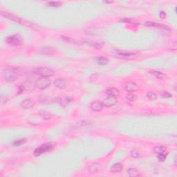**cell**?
<instances>
[{
  "mask_svg": "<svg viewBox=\"0 0 177 177\" xmlns=\"http://www.w3.org/2000/svg\"><path fill=\"white\" fill-rule=\"evenodd\" d=\"M57 102L62 106H67L71 102V100L68 97H59L56 99Z\"/></svg>",
  "mask_w": 177,
  "mask_h": 177,
  "instance_id": "5bb4252c",
  "label": "cell"
},
{
  "mask_svg": "<svg viewBox=\"0 0 177 177\" xmlns=\"http://www.w3.org/2000/svg\"><path fill=\"white\" fill-rule=\"evenodd\" d=\"M147 97L150 100H156L157 99V95L152 91H150L147 93Z\"/></svg>",
  "mask_w": 177,
  "mask_h": 177,
  "instance_id": "d4e9b609",
  "label": "cell"
},
{
  "mask_svg": "<svg viewBox=\"0 0 177 177\" xmlns=\"http://www.w3.org/2000/svg\"><path fill=\"white\" fill-rule=\"evenodd\" d=\"M6 42L12 46H21L23 44V39L20 35H13L6 38Z\"/></svg>",
  "mask_w": 177,
  "mask_h": 177,
  "instance_id": "8992f818",
  "label": "cell"
},
{
  "mask_svg": "<svg viewBox=\"0 0 177 177\" xmlns=\"http://www.w3.org/2000/svg\"><path fill=\"white\" fill-rule=\"evenodd\" d=\"M22 87L24 90L28 91H33V90L35 88V87H36L35 83H34V82L29 80L24 81L22 84Z\"/></svg>",
  "mask_w": 177,
  "mask_h": 177,
  "instance_id": "30bf717a",
  "label": "cell"
},
{
  "mask_svg": "<svg viewBox=\"0 0 177 177\" xmlns=\"http://www.w3.org/2000/svg\"><path fill=\"white\" fill-rule=\"evenodd\" d=\"M1 15L4 16L5 17L9 18V19H11V20H13V21H14V22H16L17 23H20V24L29 26V27H31V24L30 22H27V21L24 20V19H20V18L18 17L17 16L15 15H13V14L10 13H8V12H6V11H4H4H1Z\"/></svg>",
  "mask_w": 177,
  "mask_h": 177,
  "instance_id": "5b68a950",
  "label": "cell"
},
{
  "mask_svg": "<svg viewBox=\"0 0 177 177\" xmlns=\"http://www.w3.org/2000/svg\"><path fill=\"white\" fill-rule=\"evenodd\" d=\"M104 105L102 102L100 101H94L91 104V108L93 111H101L103 109Z\"/></svg>",
  "mask_w": 177,
  "mask_h": 177,
  "instance_id": "4fadbf2b",
  "label": "cell"
},
{
  "mask_svg": "<svg viewBox=\"0 0 177 177\" xmlns=\"http://www.w3.org/2000/svg\"><path fill=\"white\" fill-rule=\"evenodd\" d=\"M103 105L105 106L106 107H111V106L115 105L117 103V99L115 97L112 96H108L106 98H104L102 101Z\"/></svg>",
  "mask_w": 177,
  "mask_h": 177,
  "instance_id": "9c48e42d",
  "label": "cell"
},
{
  "mask_svg": "<svg viewBox=\"0 0 177 177\" xmlns=\"http://www.w3.org/2000/svg\"><path fill=\"white\" fill-rule=\"evenodd\" d=\"M150 73L152 75H154L155 78H158V79L165 80V79H166L167 78H168L167 75H165V73H163V72L157 71H150Z\"/></svg>",
  "mask_w": 177,
  "mask_h": 177,
  "instance_id": "e0dca14e",
  "label": "cell"
},
{
  "mask_svg": "<svg viewBox=\"0 0 177 177\" xmlns=\"http://www.w3.org/2000/svg\"><path fill=\"white\" fill-rule=\"evenodd\" d=\"M26 141H27V140H26L25 138L19 139V140H15V141L13 142V145L14 146H19V145H23V144L25 143Z\"/></svg>",
  "mask_w": 177,
  "mask_h": 177,
  "instance_id": "83f0119b",
  "label": "cell"
},
{
  "mask_svg": "<svg viewBox=\"0 0 177 177\" xmlns=\"http://www.w3.org/2000/svg\"><path fill=\"white\" fill-rule=\"evenodd\" d=\"M47 4L51 7H59L62 5V3L60 1H49Z\"/></svg>",
  "mask_w": 177,
  "mask_h": 177,
  "instance_id": "484cf974",
  "label": "cell"
},
{
  "mask_svg": "<svg viewBox=\"0 0 177 177\" xmlns=\"http://www.w3.org/2000/svg\"><path fill=\"white\" fill-rule=\"evenodd\" d=\"M106 93L109 96H112V97H117L119 96L120 92L118 89H117L116 88H109L106 90Z\"/></svg>",
  "mask_w": 177,
  "mask_h": 177,
  "instance_id": "2e32d148",
  "label": "cell"
},
{
  "mask_svg": "<svg viewBox=\"0 0 177 177\" xmlns=\"http://www.w3.org/2000/svg\"><path fill=\"white\" fill-rule=\"evenodd\" d=\"M167 158V154L165 153V152H163V153L158 154V159L160 160V161H164L165 160V158Z\"/></svg>",
  "mask_w": 177,
  "mask_h": 177,
  "instance_id": "f546056e",
  "label": "cell"
},
{
  "mask_svg": "<svg viewBox=\"0 0 177 177\" xmlns=\"http://www.w3.org/2000/svg\"><path fill=\"white\" fill-rule=\"evenodd\" d=\"M40 115L44 120H49L52 117L51 114L47 111H41L40 112Z\"/></svg>",
  "mask_w": 177,
  "mask_h": 177,
  "instance_id": "44dd1931",
  "label": "cell"
},
{
  "mask_svg": "<svg viewBox=\"0 0 177 177\" xmlns=\"http://www.w3.org/2000/svg\"><path fill=\"white\" fill-rule=\"evenodd\" d=\"M166 151V147L162 146V145H159V146H156L154 148V152L156 154H160L165 152Z\"/></svg>",
  "mask_w": 177,
  "mask_h": 177,
  "instance_id": "603a6c76",
  "label": "cell"
},
{
  "mask_svg": "<svg viewBox=\"0 0 177 177\" xmlns=\"http://www.w3.org/2000/svg\"><path fill=\"white\" fill-rule=\"evenodd\" d=\"M136 98H137L136 96L132 93H129V94H127V96H126V99H127V102H129L130 103L135 102L136 100Z\"/></svg>",
  "mask_w": 177,
  "mask_h": 177,
  "instance_id": "7402d4cb",
  "label": "cell"
},
{
  "mask_svg": "<svg viewBox=\"0 0 177 177\" xmlns=\"http://www.w3.org/2000/svg\"><path fill=\"white\" fill-rule=\"evenodd\" d=\"M159 95L161 97L163 98H171L172 97V95L170 94V93H168V91H163V90H162V91H159Z\"/></svg>",
  "mask_w": 177,
  "mask_h": 177,
  "instance_id": "4316f807",
  "label": "cell"
},
{
  "mask_svg": "<svg viewBox=\"0 0 177 177\" xmlns=\"http://www.w3.org/2000/svg\"><path fill=\"white\" fill-rule=\"evenodd\" d=\"M131 154V156L133 157V158H139V157L140 156V153L138 152V151L137 150H133L130 153Z\"/></svg>",
  "mask_w": 177,
  "mask_h": 177,
  "instance_id": "f1b7e54d",
  "label": "cell"
},
{
  "mask_svg": "<svg viewBox=\"0 0 177 177\" xmlns=\"http://www.w3.org/2000/svg\"><path fill=\"white\" fill-rule=\"evenodd\" d=\"M8 101V98L6 97V96H1V98H0V103H1V105L3 106L4 104H6Z\"/></svg>",
  "mask_w": 177,
  "mask_h": 177,
  "instance_id": "1f68e13d",
  "label": "cell"
},
{
  "mask_svg": "<svg viewBox=\"0 0 177 177\" xmlns=\"http://www.w3.org/2000/svg\"><path fill=\"white\" fill-rule=\"evenodd\" d=\"M127 174L131 177H136L139 176V171L136 168H129L127 170Z\"/></svg>",
  "mask_w": 177,
  "mask_h": 177,
  "instance_id": "ffe728a7",
  "label": "cell"
},
{
  "mask_svg": "<svg viewBox=\"0 0 177 177\" xmlns=\"http://www.w3.org/2000/svg\"><path fill=\"white\" fill-rule=\"evenodd\" d=\"M122 169H123V165L121 163H116L111 167V168L110 169V172L112 173H117L120 172V171H122Z\"/></svg>",
  "mask_w": 177,
  "mask_h": 177,
  "instance_id": "ac0fdd59",
  "label": "cell"
},
{
  "mask_svg": "<svg viewBox=\"0 0 177 177\" xmlns=\"http://www.w3.org/2000/svg\"><path fill=\"white\" fill-rule=\"evenodd\" d=\"M165 16H166V14H165V12H163V11H162V12H160V17L161 18H165Z\"/></svg>",
  "mask_w": 177,
  "mask_h": 177,
  "instance_id": "d6a6232c",
  "label": "cell"
},
{
  "mask_svg": "<svg viewBox=\"0 0 177 177\" xmlns=\"http://www.w3.org/2000/svg\"><path fill=\"white\" fill-rule=\"evenodd\" d=\"M36 87L40 89H45L48 87L50 86L51 81L48 78L45 77H42V78H38L35 82Z\"/></svg>",
  "mask_w": 177,
  "mask_h": 177,
  "instance_id": "52a82bcc",
  "label": "cell"
},
{
  "mask_svg": "<svg viewBox=\"0 0 177 177\" xmlns=\"http://www.w3.org/2000/svg\"><path fill=\"white\" fill-rule=\"evenodd\" d=\"M53 147V144L51 143V142L44 143L42 144L41 146L37 147V148L35 149V151L33 152V154L35 155V156H38L42 154L46 153V152L52 150Z\"/></svg>",
  "mask_w": 177,
  "mask_h": 177,
  "instance_id": "277c9868",
  "label": "cell"
},
{
  "mask_svg": "<svg viewBox=\"0 0 177 177\" xmlns=\"http://www.w3.org/2000/svg\"><path fill=\"white\" fill-rule=\"evenodd\" d=\"M97 62L101 65H105L109 62V60L105 57H98L97 58Z\"/></svg>",
  "mask_w": 177,
  "mask_h": 177,
  "instance_id": "cb8c5ba5",
  "label": "cell"
},
{
  "mask_svg": "<svg viewBox=\"0 0 177 177\" xmlns=\"http://www.w3.org/2000/svg\"><path fill=\"white\" fill-rule=\"evenodd\" d=\"M2 74L3 77L6 81L13 82L17 79L19 73L18 72L17 69L15 68V67H7L4 69Z\"/></svg>",
  "mask_w": 177,
  "mask_h": 177,
  "instance_id": "6da1fadb",
  "label": "cell"
},
{
  "mask_svg": "<svg viewBox=\"0 0 177 177\" xmlns=\"http://www.w3.org/2000/svg\"><path fill=\"white\" fill-rule=\"evenodd\" d=\"M138 52L136 51H119L116 53L115 56L116 58L122 60H132L138 56Z\"/></svg>",
  "mask_w": 177,
  "mask_h": 177,
  "instance_id": "7a4b0ae2",
  "label": "cell"
},
{
  "mask_svg": "<svg viewBox=\"0 0 177 177\" xmlns=\"http://www.w3.org/2000/svg\"><path fill=\"white\" fill-rule=\"evenodd\" d=\"M40 53L44 55H52L55 53V49L51 47H44L40 49Z\"/></svg>",
  "mask_w": 177,
  "mask_h": 177,
  "instance_id": "8fae6325",
  "label": "cell"
},
{
  "mask_svg": "<svg viewBox=\"0 0 177 177\" xmlns=\"http://www.w3.org/2000/svg\"><path fill=\"white\" fill-rule=\"evenodd\" d=\"M54 85L56 87H58L60 89H65L67 86V83L65 80L62 79V78H58L54 81Z\"/></svg>",
  "mask_w": 177,
  "mask_h": 177,
  "instance_id": "7c38bea8",
  "label": "cell"
},
{
  "mask_svg": "<svg viewBox=\"0 0 177 177\" xmlns=\"http://www.w3.org/2000/svg\"><path fill=\"white\" fill-rule=\"evenodd\" d=\"M33 72L35 74L40 75L42 77H45V78H49L54 75L53 70L49 67H37V68L34 69Z\"/></svg>",
  "mask_w": 177,
  "mask_h": 177,
  "instance_id": "3957f363",
  "label": "cell"
},
{
  "mask_svg": "<svg viewBox=\"0 0 177 177\" xmlns=\"http://www.w3.org/2000/svg\"><path fill=\"white\" fill-rule=\"evenodd\" d=\"M93 47L96 49H100L103 47V43L100 42H94V43H93Z\"/></svg>",
  "mask_w": 177,
  "mask_h": 177,
  "instance_id": "4dcf8cb0",
  "label": "cell"
},
{
  "mask_svg": "<svg viewBox=\"0 0 177 177\" xmlns=\"http://www.w3.org/2000/svg\"><path fill=\"white\" fill-rule=\"evenodd\" d=\"M34 105H35V103H34L33 101L31 99L24 100L22 102V104H21V106H22V108L27 109H31V108L33 107Z\"/></svg>",
  "mask_w": 177,
  "mask_h": 177,
  "instance_id": "9a60e30c",
  "label": "cell"
},
{
  "mask_svg": "<svg viewBox=\"0 0 177 177\" xmlns=\"http://www.w3.org/2000/svg\"><path fill=\"white\" fill-rule=\"evenodd\" d=\"M99 168H100V165L98 163H92L91 165H89V167H88V172L91 174H95L98 171Z\"/></svg>",
  "mask_w": 177,
  "mask_h": 177,
  "instance_id": "d6986e66",
  "label": "cell"
},
{
  "mask_svg": "<svg viewBox=\"0 0 177 177\" xmlns=\"http://www.w3.org/2000/svg\"><path fill=\"white\" fill-rule=\"evenodd\" d=\"M124 89L129 93H133L138 89V87L134 82H128L124 84Z\"/></svg>",
  "mask_w": 177,
  "mask_h": 177,
  "instance_id": "ba28073f",
  "label": "cell"
}]
</instances>
